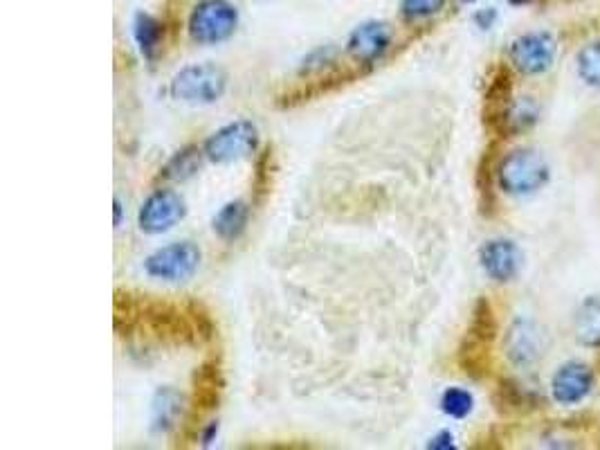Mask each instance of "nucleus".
Segmentation results:
<instances>
[{"label":"nucleus","instance_id":"nucleus-1","mask_svg":"<svg viewBox=\"0 0 600 450\" xmlns=\"http://www.w3.org/2000/svg\"><path fill=\"white\" fill-rule=\"evenodd\" d=\"M549 165L535 149H515L497 165V185L511 196L535 194L549 183Z\"/></svg>","mask_w":600,"mask_h":450},{"label":"nucleus","instance_id":"nucleus-2","mask_svg":"<svg viewBox=\"0 0 600 450\" xmlns=\"http://www.w3.org/2000/svg\"><path fill=\"white\" fill-rule=\"evenodd\" d=\"M495 333L497 322L493 306H490L486 297H479L475 309H472L466 338H463L459 349V365L468 376L481 378L488 372V354L490 347H493Z\"/></svg>","mask_w":600,"mask_h":450},{"label":"nucleus","instance_id":"nucleus-3","mask_svg":"<svg viewBox=\"0 0 600 450\" xmlns=\"http://www.w3.org/2000/svg\"><path fill=\"white\" fill-rule=\"evenodd\" d=\"M227 72L214 63H196L178 72L169 93L185 104H214L225 95Z\"/></svg>","mask_w":600,"mask_h":450},{"label":"nucleus","instance_id":"nucleus-4","mask_svg":"<svg viewBox=\"0 0 600 450\" xmlns=\"http://www.w3.org/2000/svg\"><path fill=\"white\" fill-rule=\"evenodd\" d=\"M239 25V12L227 0H200L189 16V34L200 45H216L230 39Z\"/></svg>","mask_w":600,"mask_h":450},{"label":"nucleus","instance_id":"nucleus-5","mask_svg":"<svg viewBox=\"0 0 600 450\" xmlns=\"http://www.w3.org/2000/svg\"><path fill=\"white\" fill-rule=\"evenodd\" d=\"M257 140V126L248 120H236L232 124H225L214 135H209L203 153L216 165H225V162L252 156L254 149H257Z\"/></svg>","mask_w":600,"mask_h":450},{"label":"nucleus","instance_id":"nucleus-6","mask_svg":"<svg viewBox=\"0 0 600 450\" xmlns=\"http://www.w3.org/2000/svg\"><path fill=\"white\" fill-rule=\"evenodd\" d=\"M200 266V250L192 241H178L153 252L144 261L149 277L165 279V282H185Z\"/></svg>","mask_w":600,"mask_h":450},{"label":"nucleus","instance_id":"nucleus-7","mask_svg":"<svg viewBox=\"0 0 600 450\" xmlns=\"http://www.w3.org/2000/svg\"><path fill=\"white\" fill-rule=\"evenodd\" d=\"M558 54V43L549 32H529L517 36L508 48V59L522 75H542L547 72Z\"/></svg>","mask_w":600,"mask_h":450},{"label":"nucleus","instance_id":"nucleus-8","mask_svg":"<svg viewBox=\"0 0 600 450\" xmlns=\"http://www.w3.org/2000/svg\"><path fill=\"white\" fill-rule=\"evenodd\" d=\"M185 210V201L178 192H174V189H158V192H153L140 207V230L147 234L167 232L174 228L178 221H183Z\"/></svg>","mask_w":600,"mask_h":450},{"label":"nucleus","instance_id":"nucleus-9","mask_svg":"<svg viewBox=\"0 0 600 450\" xmlns=\"http://www.w3.org/2000/svg\"><path fill=\"white\" fill-rule=\"evenodd\" d=\"M594 383V369L585 363H578V360H571V363L560 365L558 372L553 374L551 396L560 405H578L592 394Z\"/></svg>","mask_w":600,"mask_h":450},{"label":"nucleus","instance_id":"nucleus-10","mask_svg":"<svg viewBox=\"0 0 600 450\" xmlns=\"http://www.w3.org/2000/svg\"><path fill=\"white\" fill-rule=\"evenodd\" d=\"M479 261L484 273L495 279V282H513L520 275L524 257L522 250L517 248V243L511 239H493L484 243V248L479 252Z\"/></svg>","mask_w":600,"mask_h":450},{"label":"nucleus","instance_id":"nucleus-11","mask_svg":"<svg viewBox=\"0 0 600 450\" xmlns=\"http://www.w3.org/2000/svg\"><path fill=\"white\" fill-rule=\"evenodd\" d=\"M389 45H392V30H389V25L380 21H367L351 32L347 50L358 66H371V63L383 59Z\"/></svg>","mask_w":600,"mask_h":450},{"label":"nucleus","instance_id":"nucleus-12","mask_svg":"<svg viewBox=\"0 0 600 450\" xmlns=\"http://www.w3.org/2000/svg\"><path fill=\"white\" fill-rule=\"evenodd\" d=\"M225 387L223 369L218 365V360H205L203 365L196 367L194 374V401L189 414L200 417V414L212 412L221 403V394Z\"/></svg>","mask_w":600,"mask_h":450},{"label":"nucleus","instance_id":"nucleus-13","mask_svg":"<svg viewBox=\"0 0 600 450\" xmlns=\"http://www.w3.org/2000/svg\"><path fill=\"white\" fill-rule=\"evenodd\" d=\"M506 356L517 367H531L542 356V333L531 320H515L506 333Z\"/></svg>","mask_w":600,"mask_h":450},{"label":"nucleus","instance_id":"nucleus-14","mask_svg":"<svg viewBox=\"0 0 600 450\" xmlns=\"http://www.w3.org/2000/svg\"><path fill=\"white\" fill-rule=\"evenodd\" d=\"M511 70L499 66L493 77L488 81V90H486V122L493 131L502 133L504 129V120L508 108L513 104V84H511Z\"/></svg>","mask_w":600,"mask_h":450},{"label":"nucleus","instance_id":"nucleus-15","mask_svg":"<svg viewBox=\"0 0 600 450\" xmlns=\"http://www.w3.org/2000/svg\"><path fill=\"white\" fill-rule=\"evenodd\" d=\"M185 414V396L174 387H162L153 399V428L158 432H171L180 426Z\"/></svg>","mask_w":600,"mask_h":450},{"label":"nucleus","instance_id":"nucleus-16","mask_svg":"<svg viewBox=\"0 0 600 450\" xmlns=\"http://www.w3.org/2000/svg\"><path fill=\"white\" fill-rule=\"evenodd\" d=\"M133 36L135 43L140 45L144 59L153 61L160 54L162 43H165V25H162L156 16L140 12L133 21Z\"/></svg>","mask_w":600,"mask_h":450},{"label":"nucleus","instance_id":"nucleus-17","mask_svg":"<svg viewBox=\"0 0 600 450\" xmlns=\"http://www.w3.org/2000/svg\"><path fill=\"white\" fill-rule=\"evenodd\" d=\"M248 219H250L248 205L241 201L227 203L214 216V232L223 241H236L245 232V228H248Z\"/></svg>","mask_w":600,"mask_h":450},{"label":"nucleus","instance_id":"nucleus-18","mask_svg":"<svg viewBox=\"0 0 600 450\" xmlns=\"http://www.w3.org/2000/svg\"><path fill=\"white\" fill-rule=\"evenodd\" d=\"M576 338L583 347L600 349V297H587L576 315Z\"/></svg>","mask_w":600,"mask_h":450},{"label":"nucleus","instance_id":"nucleus-19","mask_svg":"<svg viewBox=\"0 0 600 450\" xmlns=\"http://www.w3.org/2000/svg\"><path fill=\"white\" fill-rule=\"evenodd\" d=\"M200 169V149L198 147H185L180 149L174 158H171L165 169L160 171V178L165 180H187L192 178Z\"/></svg>","mask_w":600,"mask_h":450},{"label":"nucleus","instance_id":"nucleus-20","mask_svg":"<svg viewBox=\"0 0 600 450\" xmlns=\"http://www.w3.org/2000/svg\"><path fill=\"white\" fill-rule=\"evenodd\" d=\"M535 122H538V104H535L531 97H522L520 102H513L511 108H508L502 133L508 135L515 131H524Z\"/></svg>","mask_w":600,"mask_h":450},{"label":"nucleus","instance_id":"nucleus-21","mask_svg":"<svg viewBox=\"0 0 600 450\" xmlns=\"http://www.w3.org/2000/svg\"><path fill=\"white\" fill-rule=\"evenodd\" d=\"M272 169H275V156H272V149L266 147L261 151V156L257 158V162H254L252 194H254V201H257V203L266 201V196L270 194Z\"/></svg>","mask_w":600,"mask_h":450},{"label":"nucleus","instance_id":"nucleus-22","mask_svg":"<svg viewBox=\"0 0 600 450\" xmlns=\"http://www.w3.org/2000/svg\"><path fill=\"white\" fill-rule=\"evenodd\" d=\"M578 77L585 81L587 86L600 88V39L587 43L576 57Z\"/></svg>","mask_w":600,"mask_h":450},{"label":"nucleus","instance_id":"nucleus-23","mask_svg":"<svg viewBox=\"0 0 600 450\" xmlns=\"http://www.w3.org/2000/svg\"><path fill=\"white\" fill-rule=\"evenodd\" d=\"M472 408H475V399H472L468 390H461V387H450L441 396V410L452 419H466Z\"/></svg>","mask_w":600,"mask_h":450},{"label":"nucleus","instance_id":"nucleus-24","mask_svg":"<svg viewBox=\"0 0 600 450\" xmlns=\"http://www.w3.org/2000/svg\"><path fill=\"white\" fill-rule=\"evenodd\" d=\"M185 311L189 315V322H192V327H194L196 340L198 342H209V340H212L216 327H214L212 315H209V311L205 309V306L200 304V302H196V300H192V302L185 304Z\"/></svg>","mask_w":600,"mask_h":450},{"label":"nucleus","instance_id":"nucleus-25","mask_svg":"<svg viewBox=\"0 0 600 450\" xmlns=\"http://www.w3.org/2000/svg\"><path fill=\"white\" fill-rule=\"evenodd\" d=\"M443 7L445 0H403V3H400V12H403L407 21H423V18L439 14Z\"/></svg>","mask_w":600,"mask_h":450},{"label":"nucleus","instance_id":"nucleus-26","mask_svg":"<svg viewBox=\"0 0 600 450\" xmlns=\"http://www.w3.org/2000/svg\"><path fill=\"white\" fill-rule=\"evenodd\" d=\"M427 446H430V448H441V450H450V448H454V437H452V432H448V430L439 432V435L432 437V441H430V444H427Z\"/></svg>","mask_w":600,"mask_h":450},{"label":"nucleus","instance_id":"nucleus-27","mask_svg":"<svg viewBox=\"0 0 600 450\" xmlns=\"http://www.w3.org/2000/svg\"><path fill=\"white\" fill-rule=\"evenodd\" d=\"M495 18H497V12H495L493 7H490V9H481V12L475 16V21L479 23V27H484V30H488V27L495 23Z\"/></svg>","mask_w":600,"mask_h":450},{"label":"nucleus","instance_id":"nucleus-28","mask_svg":"<svg viewBox=\"0 0 600 450\" xmlns=\"http://www.w3.org/2000/svg\"><path fill=\"white\" fill-rule=\"evenodd\" d=\"M218 432V423L214 421V423H209V428L203 432V444H212V439H214V435Z\"/></svg>","mask_w":600,"mask_h":450},{"label":"nucleus","instance_id":"nucleus-29","mask_svg":"<svg viewBox=\"0 0 600 450\" xmlns=\"http://www.w3.org/2000/svg\"><path fill=\"white\" fill-rule=\"evenodd\" d=\"M120 219H122V205L120 201H115V225H120Z\"/></svg>","mask_w":600,"mask_h":450},{"label":"nucleus","instance_id":"nucleus-30","mask_svg":"<svg viewBox=\"0 0 600 450\" xmlns=\"http://www.w3.org/2000/svg\"><path fill=\"white\" fill-rule=\"evenodd\" d=\"M461 3H472V0H461Z\"/></svg>","mask_w":600,"mask_h":450}]
</instances>
